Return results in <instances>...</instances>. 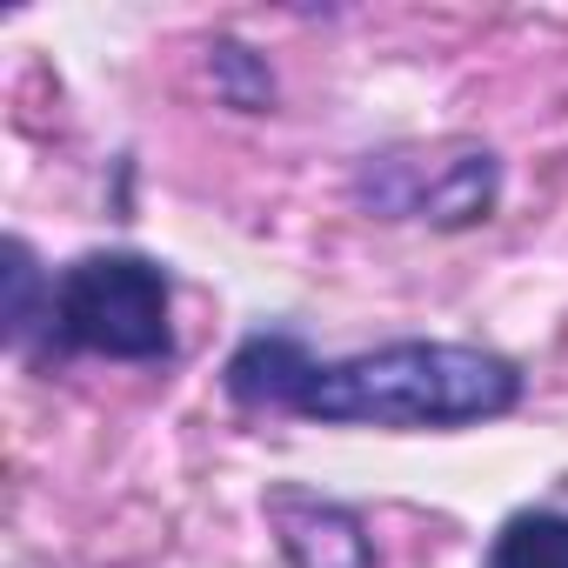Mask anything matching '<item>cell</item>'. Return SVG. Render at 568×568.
I'll use <instances>...</instances> for the list:
<instances>
[{
  "label": "cell",
  "instance_id": "cell-1",
  "mask_svg": "<svg viewBox=\"0 0 568 568\" xmlns=\"http://www.w3.org/2000/svg\"><path fill=\"white\" fill-rule=\"evenodd\" d=\"M521 402V368L462 342H395L348 362H315L295 415L362 428H462Z\"/></svg>",
  "mask_w": 568,
  "mask_h": 568
},
{
  "label": "cell",
  "instance_id": "cell-2",
  "mask_svg": "<svg viewBox=\"0 0 568 568\" xmlns=\"http://www.w3.org/2000/svg\"><path fill=\"white\" fill-rule=\"evenodd\" d=\"M168 274L148 254H81L48 288V335L114 362H168Z\"/></svg>",
  "mask_w": 568,
  "mask_h": 568
},
{
  "label": "cell",
  "instance_id": "cell-3",
  "mask_svg": "<svg viewBox=\"0 0 568 568\" xmlns=\"http://www.w3.org/2000/svg\"><path fill=\"white\" fill-rule=\"evenodd\" d=\"M362 201L388 221H481L495 207V161L481 148H462L435 168H422V154H382L362 168Z\"/></svg>",
  "mask_w": 568,
  "mask_h": 568
},
{
  "label": "cell",
  "instance_id": "cell-4",
  "mask_svg": "<svg viewBox=\"0 0 568 568\" xmlns=\"http://www.w3.org/2000/svg\"><path fill=\"white\" fill-rule=\"evenodd\" d=\"M267 521H274L281 555L295 568H375V541H368L362 515L342 501H322L308 488H274Z\"/></svg>",
  "mask_w": 568,
  "mask_h": 568
},
{
  "label": "cell",
  "instance_id": "cell-5",
  "mask_svg": "<svg viewBox=\"0 0 568 568\" xmlns=\"http://www.w3.org/2000/svg\"><path fill=\"white\" fill-rule=\"evenodd\" d=\"M315 375V355L302 348V335H254L241 342V355L227 362V395L241 408H295L302 388Z\"/></svg>",
  "mask_w": 568,
  "mask_h": 568
},
{
  "label": "cell",
  "instance_id": "cell-6",
  "mask_svg": "<svg viewBox=\"0 0 568 568\" xmlns=\"http://www.w3.org/2000/svg\"><path fill=\"white\" fill-rule=\"evenodd\" d=\"M488 568H568V515L555 508H521L501 521Z\"/></svg>",
  "mask_w": 568,
  "mask_h": 568
},
{
  "label": "cell",
  "instance_id": "cell-7",
  "mask_svg": "<svg viewBox=\"0 0 568 568\" xmlns=\"http://www.w3.org/2000/svg\"><path fill=\"white\" fill-rule=\"evenodd\" d=\"M41 322H48V315H41V267H34V254H28V241H14V247H8V342L28 348V335H34Z\"/></svg>",
  "mask_w": 568,
  "mask_h": 568
}]
</instances>
